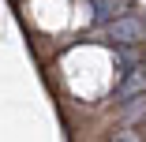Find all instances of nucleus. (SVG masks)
I'll use <instances>...</instances> for the list:
<instances>
[{
    "label": "nucleus",
    "mask_w": 146,
    "mask_h": 142,
    "mask_svg": "<svg viewBox=\"0 0 146 142\" xmlns=\"http://www.w3.org/2000/svg\"><path fill=\"white\" fill-rule=\"evenodd\" d=\"M142 30H146L142 22H131V19H124V22H116V26H112V38H120V41H131V38H139Z\"/></svg>",
    "instance_id": "obj_1"
}]
</instances>
